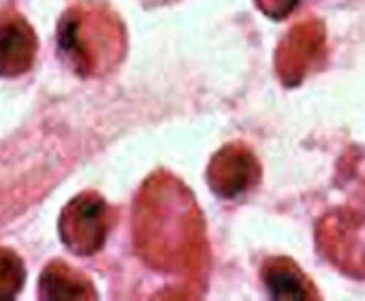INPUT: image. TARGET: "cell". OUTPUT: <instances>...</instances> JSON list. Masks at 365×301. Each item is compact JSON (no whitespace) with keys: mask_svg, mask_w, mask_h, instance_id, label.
Returning <instances> with one entry per match:
<instances>
[{"mask_svg":"<svg viewBox=\"0 0 365 301\" xmlns=\"http://www.w3.org/2000/svg\"><path fill=\"white\" fill-rule=\"evenodd\" d=\"M60 47L83 75H96L120 60L122 30L101 9H71L60 24Z\"/></svg>","mask_w":365,"mask_h":301,"instance_id":"1","label":"cell"},{"mask_svg":"<svg viewBox=\"0 0 365 301\" xmlns=\"http://www.w3.org/2000/svg\"><path fill=\"white\" fill-rule=\"evenodd\" d=\"M317 242L334 267L365 280V212L334 210L325 214L317 227Z\"/></svg>","mask_w":365,"mask_h":301,"instance_id":"2","label":"cell"},{"mask_svg":"<svg viewBox=\"0 0 365 301\" xmlns=\"http://www.w3.org/2000/svg\"><path fill=\"white\" fill-rule=\"evenodd\" d=\"M325 56V28L319 19L293 26L276 49V71L284 86H297Z\"/></svg>","mask_w":365,"mask_h":301,"instance_id":"3","label":"cell"},{"mask_svg":"<svg viewBox=\"0 0 365 301\" xmlns=\"http://www.w3.org/2000/svg\"><path fill=\"white\" fill-rule=\"evenodd\" d=\"M263 171L257 156L244 143H227L220 148L210 167H207V184L220 199H240L248 195L261 180Z\"/></svg>","mask_w":365,"mask_h":301,"instance_id":"4","label":"cell"},{"mask_svg":"<svg viewBox=\"0 0 365 301\" xmlns=\"http://www.w3.org/2000/svg\"><path fill=\"white\" fill-rule=\"evenodd\" d=\"M107 235V205L96 195L77 197L62 214V240L77 255L96 252Z\"/></svg>","mask_w":365,"mask_h":301,"instance_id":"5","label":"cell"},{"mask_svg":"<svg viewBox=\"0 0 365 301\" xmlns=\"http://www.w3.org/2000/svg\"><path fill=\"white\" fill-rule=\"evenodd\" d=\"M263 285L267 287L272 300L282 301H310L321 300L319 289L314 282L304 274V270L287 259V257H274L267 259L261 267Z\"/></svg>","mask_w":365,"mask_h":301,"instance_id":"6","label":"cell"},{"mask_svg":"<svg viewBox=\"0 0 365 301\" xmlns=\"http://www.w3.org/2000/svg\"><path fill=\"white\" fill-rule=\"evenodd\" d=\"M36 51L32 28L17 15L0 19V75L13 77L30 68Z\"/></svg>","mask_w":365,"mask_h":301,"instance_id":"7","label":"cell"},{"mask_svg":"<svg viewBox=\"0 0 365 301\" xmlns=\"http://www.w3.org/2000/svg\"><path fill=\"white\" fill-rule=\"evenodd\" d=\"M43 300H92V289H88L86 278L75 276L62 265H51L41 278Z\"/></svg>","mask_w":365,"mask_h":301,"instance_id":"8","label":"cell"},{"mask_svg":"<svg viewBox=\"0 0 365 301\" xmlns=\"http://www.w3.org/2000/svg\"><path fill=\"white\" fill-rule=\"evenodd\" d=\"M24 270L17 257L0 250V300H13V295L21 289Z\"/></svg>","mask_w":365,"mask_h":301,"instance_id":"9","label":"cell"},{"mask_svg":"<svg viewBox=\"0 0 365 301\" xmlns=\"http://www.w3.org/2000/svg\"><path fill=\"white\" fill-rule=\"evenodd\" d=\"M255 4L259 6V11L263 15H267L269 19L280 21V19H287L295 11L299 0H255Z\"/></svg>","mask_w":365,"mask_h":301,"instance_id":"10","label":"cell"}]
</instances>
